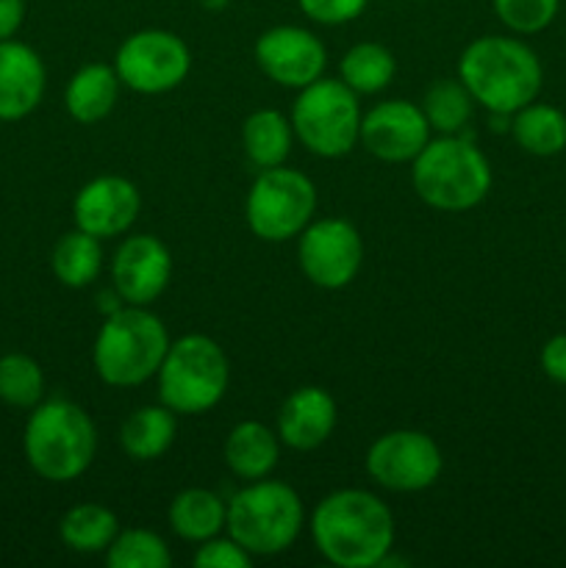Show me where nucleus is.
<instances>
[{
    "label": "nucleus",
    "mask_w": 566,
    "mask_h": 568,
    "mask_svg": "<svg viewBox=\"0 0 566 568\" xmlns=\"http://www.w3.org/2000/svg\"><path fill=\"white\" fill-rule=\"evenodd\" d=\"M281 458V438L261 422H242L225 438V464L242 480H261Z\"/></svg>",
    "instance_id": "20"
},
{
    "label": "nucleus",
    "mask_w": 566,
    "mask_h": 568,
    "mask_svg": "<svg viewBox=\"0 0 566 568\" xmlns=\"http://www.w3.org/2000/svg\"><path fill=\"white\" fill-rule=\"evenodd\" d=\"M120 75L109 64H87L70 78L64 92L67 114L81 125H94L114 111L120 98Z\"/></svg>",
    "instance_id": "19"
},
{
    "label": "nucleus",
    "mask_w": 566,
    "mask_h": 568,
    "mask_svg": "<svg viewBox=\"0 0 566 568\" xmlns=\"http://www.w3.org/2000/svg\"><path fill=\"white\" fill-rule=\"evenodd\" d=\"M155 377L159 397L166 408L181 416H198L225 397L231 366L214 338L189 333L170 344Z\"/></svg>",
    "instance_id": "7"
},
{
    "label": "nucleus",
    "mask_w": 566,
    "mask_h": 568,
    "mask_svg": "<svg viewBox=\"0 0 566 568\" xmlns=\"http://www.w3.org/2000/svg\"><path fill=\"white\" fill-rule=\"evenodd\" d=\"M26 20V0H0V39H11Z\"/></svg>",
    "instance_id": "35"
},
{
    "label": "nucleus",
    "mask_w": 566,
    "mask_h": 568,
    "mask_svg": "<svg viewBox=\"0 0 566 568\" xmlns=\"http://www.w3.org/2000/svg\"><path fill=\"white\" fill-rule=\"evenodd\" d=\"M120 532V521L105 505L83 503L64 514L59 525V536L72 552L98 555L111 547V541Z\"/></svg>",
    "instance_id": "26"
},
{
    "label": "nucleus",
    "mask_w": 566,
    "mask_h": 568,
    "mask_svg": "<svg viewBox=\"0 0 566 568\" xmlns=\"http://www.w3.org/2000/svg\"><path fill=\"white\" fill-rule=\"evenodd\" d=\"M50 270H53L55 281L61 286H89L92 281H98L100 270H103V247H100V239L81 231V227L64 233L55 242L53 253H50Z\"/></svg>",
    "instance_id": "24"
},
{
    "label": "nucleus",
    "mask_w": 566,
    "mask_h": 568,
    "mask_svg": "<svg viewBox=\"0 0 566 568\" xmlns=\"http://www.w3.org/2000/svg\"><path fill=\"white\" fill-rule=\"evenodd\" d=\"M164 322L148 305H120L105 316L94 338V372L114 388L142 386L159 375L170 349Z\"/></svg>",
    "instance_id": "4"
},
{
    "label": "nucleus",
    "mask_w": 566,
    "mask_h": 568,
    "mask_svg": "<svg viewBox=\"0 0 566 568\" xmlns=\"http://www.w3.org/2000/svg\"><path fill=\"white\" fill-rule=\"evenodd\" d=\"M114 70L122 87L139 94H164L186 81L192 53L178 33L164 28H144L120 44Z\"/></svg>",
    "instance_id": "10"
},
{
    "label": "nucleus",
    "mask_w": 566,
    "mask_h": 568,
    "mask_svg": "<svg viewBox=\"0 0 566 568\" xmlns=\"http://www.w3.org/2000/svg\"><path fill=\"white\" fill-rule=\"evenodd\" d=\"M492 6L508 31L538 33L555 20L560 0H492Z\"/></svg>",
    "instance_id": "31"
},
{
    "label": "nucleus",
    "mask_w": 566,
    "mask_h": 568,
    "mask_svg": "<svg viewBox=\"0 0 566 568\" xmlns=\"http://www.w3.org/2000/svg\"><path fill=\"white\" fill-rule=\"evenodd\" d=\"M472 109H475V98L461 78L458 81H436L422 100V114H425L427 125L442 136L464 131L472 120Z\"/></svg>",
    "instance_id": "28"
},
{
    "label": "nucleus",
    "mask_w": 566,
    "mask_h": 568,
    "mask_svg": "<svg viewBox=\"0 0 566 568\" xmlns=\"http://www.w3.org/2000/svg\"><path fill=\"white\" fill-rule=\"evenodd\" d=\"M411 181L422 203L447 214H461L486 200L492 189V166L469 136L449 133L431 139L416 155Z\"/></svg>",
    "instance_id": "5"
},
{
    "label": "nucleus",
    "mask_w": 566,
    "mask_h": 568,
    "mask_svg": "<svg viewBox=\"0 0 566 568\" xmlns=\"http://www.w3.org/2000/svg\"><path fill=\"white\" fill-rule=\"evenodd\" d=\"M458 78L492 114H516L542 92V61L514 37H481L466 44Z\"/></svg>",
    "instance_id": "2"
},
{
    "label": "nucleus",
    "mask_w": 566,
    "mask_h": 568,
    "mask_svg": "<svg viewBox=\"0 0 566 568\" xmlns=\"http://www.w3.org/2000/svg\"><path fill=\"white\" fill-rule=\"evenodd\" d=\"M228 525V505L209 488H186L170 505V527L178 538L203 544Z\"/></svg>",
    "instance_id": "22"
},
{
    "label": "nucleus",
    "mask_w": 566,
    "mask_h": 568,
    "mask_svg": "<svg viewBox=\"0 0 566 568\" xmlns=\"http://www.w3.org/2000/svg\"><path fill=\"white\" fill-rule=\"evenodd\" d=\"M105 564L111 568H166L172 564V555L164 538L137 527L117 532L111 547L105 549Z\"/></svg>",
    "instance_id": "30"
},
{
    "label": "nucleus",
    "mask_w": 566,
    "mask_h": 568,
    "mask_svg": "<svg viewBox=\"0 0 566 568\" xmlns=\"http://www.w3.org/2000/svg\"><path fill=\"white\" fill-rule=\"evenodd\" d=\"M303 503L297 491L277 480H253L228 503V536L236 538L253 558L281 555L303 530Z\"/></svg>",
    "instance_id": "6"
},
{
    "label": "nucleus",
    "mask_w": 566,
    "mask_h": 568,
    "mask_svg": "<svg viewBox=\"0 0 566 568\" xmlns=\"http://www.w3.org/2000/svg\"><path fill=\"white\" fill-rule=\"evenodd\" d=\"M172 277V255L159 236H128L111 261L114 292L128 305H150Z\"/></svg>",
    "instance_id": "15"
},
{
    "label": "nucleus",
    "mask_w": 566,
    "mask_h": 568,
    "mask_svg": "<svg viewBox=\"0 0 566 568\" xmlns=\"http://www.w3.org/2000/svg\"><path fill=\"white\" fill-rule=\"evenodd\" d=\"M192 564L200 568H250L253 566V555H250L236 538L214 536L209 538V541L200 544Z\"/></svg>",
    "instance_id": "32"
},
{
    "label": "nucleus",
    "mask_w": 566,
    "mask_h": 568,
    "mask_svg": "<svg viewBox=\"0 0 566 568\" xmlns=\"http://www.w3.org/2000/svg\"><path fill=\"white\" fill-rule=\"evenodd\" d=\"M300 270L314 286L336 292L355 281L364 261V242L347 220L309 222L297 244Z\"/></svg>",
    "instance_id": "12"
},
{
    "label": "nucleus",
    "mask_w": 566,
    "mask_h": 568,
    "mask_svg": "<svg viewBox=\"0 0 566 568\" xmlns=\"http://www.w3.org/2000/svg\"><path fill=\"white\" fill-rule=\"evenodd\" d=\"M542 369L549 381L566 386V333L553 336L542 347Z\"/></svg>",
    "instance_id": "34"
},
{
    "label": "nucleus",
    "mask_w": 566,
    "mask_h": 568,
    "mask_svg": "<svg viewBox=\"0 0 566 568\" xmlns=\"http://www.w3.org/2000/svg\"><path fill=\"white\" fill-rule=\"evenodd\" d=\"M48 87V70L26 42L0 39V120L17 122L39 109Z\"/></svg>",
    "instance_id": "17"
},
{
    "label": "nucleus",
    "mask_w": 566,
    "mask_h": 568,
    "mask_svg": "<svg viewBox=\"0 0 566 568\" xmlns=\"http://www.w3.org/2000/svg\"><path fill=\"white\" fill-rule=\"evenodd\" d=\"M28 466L42 480H78L98 453V430L81 405L70 399H48L31 408L22 433Z\"/></svg>",
    "instance_id": "3"
},
{
    "label": "nucleus",
    "mask_w": 566,
    "mask_h": 568,
    "mask_svg": "<svg viewBox=\"0 0 566 568\" xmlns=\"http://www.w3.org/2000/svg\"><path fill=\"white\" fill-rule=\"evenodd\" d=\"M44 397V372L31 355H0V403L11 408H37Z\"/></svg>",
    "instance_id": "29"
},
{
    "label": "nucleus",
    "mask_w": 566,
    "mask_h": 568,
    "mask_svg": "<svg viewBox=\"0 0 566 568\" xmlns=\"http://www.w3.org/2000/svg\"><path fill=\"white\" fill-rule=\"evenodd\" d=\"M255 61L277 87L303 89L325 75L327 50L309 28L275 26L255 42Z\"/></svg>",
    "instance_id": "13"
},
{
    "label": "nucleus",
    "mask_w": 566,
    "mask_h": 568,
    "mask_svg": "<svg viewBox=\"0 0 566 568\" xmlns=\"http://www.w3.org/2000/svg\"><path fill=\"white\" fill-rule=\"evenodd\" d=\"M511 133H514L516 144L525 153L549 159V155H558L566 148V114L555 105L533 100L525 109L516 111L514 122H511Z\"/></svg>",
    "instance_id": "25"
},
{
    "label": "nucleus",
    "mask_w": 566,
    "mask_h": 568,
    "mask_svg": "<svg viewBox=\"0 0 566 568\" xmlns=\"http://www.w3.org/2000/svg\"><path fill=\"white\" fill-rule=\"evenodd\" d=\"M292 120H286L275 109L253 111L242 125L244 153H247L250 164L259 166V170L281 166L292 153Z\"/></svg>",
    "instance_id": "23"
},
{
    "label": "nucleus",
    "mask_w": 566,
    "mask_h": 568,
    "mask_svg": "<svg viewBox=\"0 0 566 568\" xmlns=\"http://www.w3.org/2000/svg\"><path fill=\"white\" fill-rule=\"evenodd\" d=\"M175 410L161 405H144L133 410L120 430V447L133 460H155L172 447L178 433Z\"/></svg>",
    "instance_id": "21"
},
{
    "label": "nucleus",
    "mask_w": 566,
    "mask_h": 568,
    "mask_svg": "<svg viewBox=\"0 0 566 568\" xmlns=\"http://www.w3.org/2000/svg\"><path fill=\"white\" fill-rule=\"evenodd\" d=\"M336 427V403L320 386H303L283 399L277 410V438L289 449L311 453L331 438Z\"/></svg>",
    "instance_id": "18"
},
{
    "label": "nucleus",
    "mask_w": 566,
    "mask_h": 568,
    "mask_svg": "<svg viewBox=\"0 0 566 568\" xmlns=\"http://www.w3.org/2000/svg\"><path fill=\"white\" fill-rule=\"evenodd\" d=\"M311 538L327 564L375 568L394 547V516L375 494L342 488L314 508Z\"/></svg>",
    "instance_id": "1"
},
{
    "label": "nucleus",
    "mask_w": 566,
    "mask_h": 568,
    "mask_svg": "<svg viewBox=\"0 0 566 568\" xmlns=\"http://www.w3.org/2000/svg\"><path fill=\"white\" fill-rule=\"evenodd\" d=\"M294 136L320 159H342L361 133L358 94L342 78H316L292 105Z\"/></svg>",
    "instance_id": "8"
},
{
    "label": "nucleus",
    "mask_w": 566,
    "mask_h": 568,
    "mask_svg": "<svg viewBox=\"0 0 566 568\" xmlns=\"http://www.w3.org/2000/svg\"><path fill=\"white\" fill-rule=\"evenodd\" d=\"M444 469L438 444L420 430L383 433L366 453V471L377 486L397 494L431 488Z\"/></svg>",
    "instance_id": "11"
},
{
    "label": "nucleus",
    "mask_w": 566,
    "mask_h": 568,
    "mask_svg": "<svg viewBox=\"0 0 566 568\" xmlns=\"http://www.w3.org/2000/svg\"><path fill=\"white\" fill-rule=\"evenodd\" d=\"M358 142L375 159L403 164L414 161L431 142V125L422 114V105L411 100H383L361 116Z\"/></svg>",
    "instance_id": "14"
},
{
    "label": "nucleus",
    "mask_w": 566,
    "mask_h": 568,
    "mask_svg": "<svg viewBox=\"0 0 566 568\" xmlns=\"http://www.w3.org/2000/svg\"><path fill=\"white\" fill-rule=\"evenodd\" d=\"M139 209H142V197L128 178L100 175L75 194L72 220H75V227L103 242V239L122 236L137 222Z\"/></svg>",
    "instance_id": "16"
},
{
    "label": "nucleus",
    "mask_w": 566,
    "mask_h": 568,
    "mask_svg": "<svg viewBox=\"0 0 566 568\" xmlns=\"http://www.w3.org/2000/svg\"><path fill=\"white\" fill-rule=\"evenodd\" d=\"M316 211V186L309 175L289 166L261 170L247 192L250 231L264 242H289L309 227Z\"/></svg>",
    "instance_id": "9"
},
{
    "label": "nucleus",
    "mask_w": 566,
    "mask_h": 568,
    "mask_svg": "<svg viewBox=\"0 0 566 568\" xmlns=\"http://www.w3.org/2000/svg\"><path fill=\"white\" fill-rule=\"evenodd\" d=\"M370 0H297L300 11L320 26H344L364 14Z\"/></svg>",
    "instance_id": "33"
},
{
    "label": "nucleus",
    "mask_w": 566,
    "mask_h": 568,
    "mask_svg": "<svg viewBox=\"0 0 566 568\" xmlns=\"http://www.w3.org/2000/svg\"><path fill=\"white\" fill-rule=\"evenodd\" d=\"M342 81L353 89L355 94H375L392 83L397 72V61L388 48L377 42H358L342 55Z\"/></svg>",
    "instance_id": "27"
},
{
    "label": "nucleus",
    "mask_w": 566,
    "mask_h": 568,
    "mask_svg": "<svg viewBox=\"0 0 566 568\" xmlns=\"http://www.w3.org/2000/svg\"><path fill=\"white\" fill-rule=\"evenodd\" d=\"M200 3H203L209 11H220V9H225L228 0H200Z\"/></svg>",
    "instance_id": "36"
}]
</instances>
